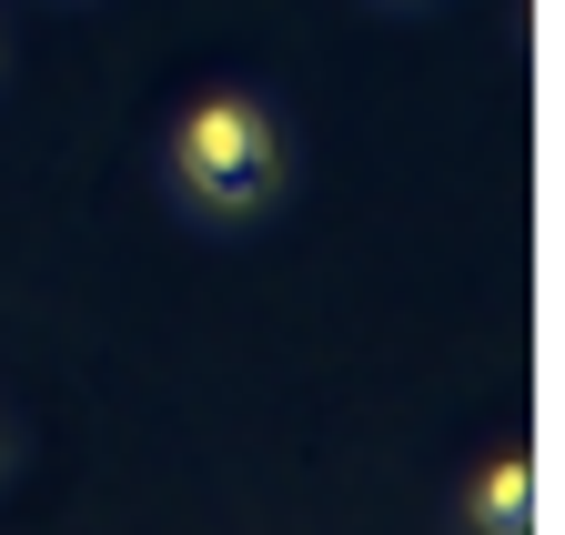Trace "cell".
Listing matches in <instances>:
<instances>
[{
    "mask_svg": "<svg viewBox=\"0 0 565 535\" xmlns=\"http://www.w3.org/2000/svg\"><path fill=\"white\" fill-rule=\"evenodd\" d=\"M172 162H182V182L202 192L212 213H243V203H263V192H273V121H263L253 101H202V111L182 121Z\"/></svg>",
    "mask_w": 565,
    "mask_h": 535,
    "instance_id": "cell-1",
    "label": "cell"
},
{
    "mask_svg": "<svg viewBox=\"0 0 565 535\" xmlns=\"http://www.w3.org/2000/svg\"><path fill=\"white\" fill-rule=\"evenodd\" d=\"M535 525V464L525 454H494L475 475V535H525Z\"/></svg>",
    "mask_w": 565,
    "mask_h": 535,
    "instance_id": "cell-2",
    "label": "cell"
}]
</instances>
